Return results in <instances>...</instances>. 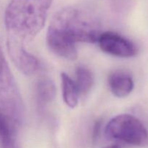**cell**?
<instances>
[{
    "instance_id": "3957f363",
    "label": "cell",
    "mask_w": 148,
    "mask_h": 148,
    "mask_svg": "<svg viewBox=\"0 0 148 148\" xmlns=\"http://www.w3.org/2000/svg\"><path fill=\"white\" fill-rule=\"evenodd\" d=\"M0 113L15 126L20 125L24 114L23 103L20 90L1 47Z\"/></svg>"
},
{
    "instance_id": "7a4b0ae2",
    "label": "cell",
    "mask_w": 148,
    "mask_h": 148,
    "mask_svg": "<svg viewBox=\"0 0 148 148\" xmlns=\"http://www.w3.org/2000/svg\"><path fill=\"white\" fill-rule=\"evenodd\" d=\"M53 0H11L4 12L7 40L25 46L44 27Z\"/></svg>"
},
{
    "instance_id": "9c48e42d",
    "label": "cell",
    "mask_w": 148,
    "mask_h": 148,
    "mask_svg": "<svg viewBox=\"0 0 148 148\" xmlns=\"http://www.w3.org/2000/svg\"><path fill=\"white\" fill-rule=\"evenodd\" d=\"M16 127L0 113V145L1 148H17Z\"/></svg>"
},
{
    "instance_id": "4fadbf2b",
    "label": "cell",
    "mask_w": 148,
    "mask_h": 148,
    "mask_svg": "<svg viewBox=\"0 0 148 148\" xmlns=\"http://www.w3.org/2000/svg\"><path fill=\"white\" fill-rule=\"evenodd\" d=\"M103 148H120L119 146L118 145H110V146H107V147H105Z\"/></svg>"
},
{
    "instance_id": "6da1fadb",
    "label": "cell",
    "mask_w": 148,
    "mask_h": 148,
    "mask_svg": "<svg viewBox=\"0 0 148 148\" xmlns=\"http://www.w3.org/2000/svg\"><path fill=\"white\" fill-rule=\"evenodd\" d=\"M101 33V20L94 10L83 5L69 6L52 17L46 42L55 55L74 61L77 58L76 43H97Z\"/></svg>"
},
{
    "instance_id": "277c9868",
    "label": "cell",
    "mask_w": 148,
    "mask_h": 148,
    "mask_svg": "<svg viewBox=\"0 0 148 148\" xmlns=\"http://www.w3.org/2000/svg\"><path fill=\"white\" fill-rule=\"evenodd\" d=\"M106 137L137 147L148 145V132L137 117L130 114H119L111 119L105 128Z\"/></svg>"
},
{
    "instance_id": "30bf717a",
    "label": "cell",
    "mask_w": 148,
    "mask_h": 148,
    "mask_svg": "<svg viewBox=\"0 0 148 148\" xmlns=\"http://www.w3.org/2000/svg\"><path fill=\"white\" fill-rule=\"evenodd\" d=\"M36 98L40 106H46L53 101L56 96V87L50 78H42L36 84Z\"/></svg>"
},
{
    "instance_id": "52a82bcc",
    "label": "cell",
    "mask_w": 148,
    "mask_h": 148,
    "mask_svg": "<svg viewBox=\"0 0 148 148\" xmlns=\"http://www.w3.org/2000/svg\"><path fill=\"white\" fill-rule=\"evenodd\" d=\"M108 83L111 92L117 98L127 97L134 88L132 76L123 70L114 71L110 74Z\"/></svg>"
},
{
    "instance_id": "8992f818",
    "label": "cell",
    "mask_w": 148,
    "mask_h": 148,
    "mask_svg": "<svg viewBox=\"0 0 148 148\" xmlns=\"http://www.w3.org/2000/svg\"><path fill=\"white\" fill-rule=\"evenodd\" d=\"M7 50L16 67L24 75H31L40 68L38 59L27 51L25 45L13 40H7Z\"/></svg>"
},
{
    "instance_id": "8fae6325",
    "label": "cell",
    "mask_w": 148,
    "mask_h": 148,
    "mask_svg": "<svg viewBox=\"0 0 148 148\" xmlns=\"http://www.w3.org/2000/svg\"><path fill=\"white\" fill-rule=\"evenodd\" d=\"M76 86L79 95H85L90 91L94 84V75L85 66H79L76 69Z\"/></svg>"
},
{
    "instance_id": "7c38bea8",
    "label": "cell",
    "mask_w": 148,
    "mask_h": 148,
    "mask_svg": "<svg viewBox=\"0 0 148 148\" xmlns=\"http://www.w3.org/2000/svg\"><path fill=\"white\" fill-rule=\"evenodd\" d=\"M101 121L98 120L94 124L93 127V132H92V139L93 140H96L97 137H98V134H99L100 131H101Z\"/></svg>"
},
{
    "instance_id": "ba28073f",
    "label": "cell",
    "mask_w": 148,
    "mask_h": 148,
    "mask_svg": "<svg viewBox=\"0 0 148 148\" xmlns=\"http://www.w3.org/2000/svg\"><path fill=\"white\" fill-rule=\"evenodd\" d=\"M61 82L64 102L69 108H76L79 103V93L75 81L67 74L62 72Z\"/></svg>"
},
{
    "instance_id": "5b68a950",
    "label": "cell",
    "mask_w": 148,
    "mask_h": 148,
    "mask_svg": "<svg viewBox=\"0 0 148 148\" xmlns=\"http://www.w3.org/2000/svg\"><path fill=\"white\" fill-rule=\"evenodd\" d=\"M97 43L103 51L117 57H133L138 52L132 41L114 32L101 33Z\"/></svg>"
}]
</instances>
